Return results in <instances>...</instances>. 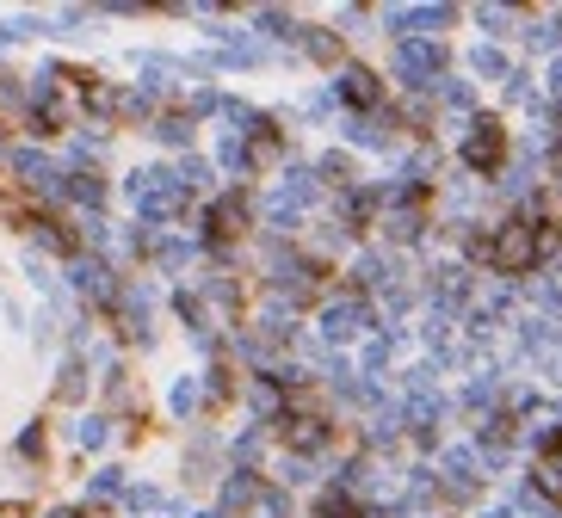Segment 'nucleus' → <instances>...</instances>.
<instances>
[{
  "instance_id": "obj_1",
  "label": "nucleus",
  "mask_w": 562,
  "mask_h": 518,
  "mask_svg": "<svg viewBox=\"0 0 562 518\" xmlns=\"http://www.w3.org/2000/svg\"><path fill=\"white\" fill-rule=\"evenodd\" d=\"M550 247H556V229H550V222L513 216V222H501V229H495V241H488V266L507 272V278H519V272H532Z\"/></svg>"
},
{
  "instance_id": "obj_2",
  "label": "nucleus",
  "mask_w": 562,
  "mask_h": 518,
  "mask_svg": "<svg viewBox=\"0 0 562 518\" xmlns=\"http://www.w3.org/2000/svg\"><path fill=\"white\" fill-rule=\"evenodd\" d=\"M501 161H507V136H501V124H495V118H476L470 136H464V167L495 173Z\"/></svg>"
},
{
  "instance_id": "obj_3",
  "label": "nucleus",
  "mask_w": 562,
  "mask_h": 518,
  "mask_svg": "<svg viewBox=\"0 0 562 518\" xmlns=\"http://www.w3.org/2000/svg\"><path fill=\"white\" fill-rule=\"evenodd\" d=\"M532 481H538V494L550 500V506H562V432L538 451V469H532Z\"/></svg>"
},
{
  "instance_id": "obj_4",
  "label": "nucleus",
  "mask_w": 562,
  "mask_h": 518,
  "mask_svg": "<svg viewBox=\"0 0 562 518\" xmlns=\"http://www.w3.org/2000/svg\"><path fill=\"white\" fill-rule=\"evenodd\" d=\"M241 229H248V198H241V192H229L217 210H210V241H235Z\"/></svg>"
},
{
  "instance_id": "obj_5",
  "label": "nucleus",
  "mask_w": 562,
  "mask_h": 518,
  "mask_svg": "<svg viewBox=\"0 0 562 518\" xmlns=\"http://www.w3.org/2000/svg\"><path fill=\"white\" fill-rule=\"evenodd\" d=\"M340 93L353 99V105H377V99H383V87H377V74H371V68H346Z\"/></svg>"
},
{
  "instance_id": "obj_6",
  "label": "nucleus",
  "mask_w": 562,
  "mask_h": 518,
  "mask_svg": "<svg viewBox=\"0 0 562 518\" xmlns=\"http://www.w3.org/2000/svg\"><path fill=\"white\" fill-rule=\"evenodd\" d=\"M402 62H408L414 74H439V68H445V56H439L433 44H402Z\"/></svg>"
},
{
  "instance_id": "obj_7",
  "label": "nucleus",
  "mask_w": 562,
  "mask_h": 518,
  "mask_svg": "<svg viewBox=\"0 0 562 518\" xmlns=\"http://www.w3.org/2000/svg\"><path fill=\"white\" fill-rule=\"evenodd\" d=\"M315 518H365V512H359V500H346V494H322Z\"/></svg>"
},
{
  "instance_id": "obj_8",
  "label": "nucleus",
  "mask_w": 562,
  "mask_h": 518,
  "mask_svg": "<svg viewBox=\"0 0 562 518\" xmlns=\"http://www.w3.org/2000/svg\"><path fill=\"white\" fill-rule=\"evenodd\" d=\"M556 148H562V111H556Z\"/></svg>"
}]
</instances>
